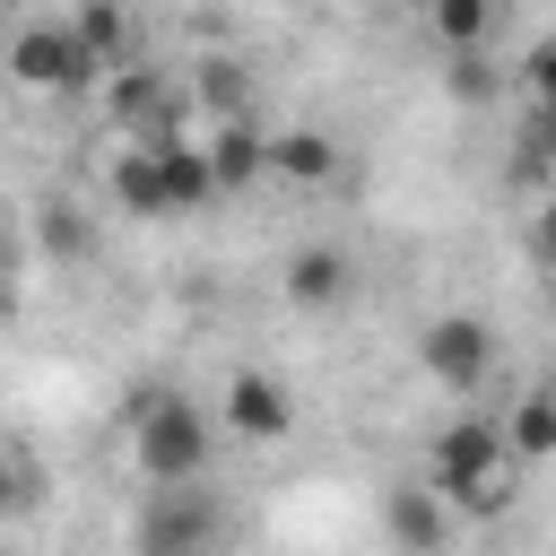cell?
Listing matches in <instances>:
<instances>
[{
	"label": "cell",
	"mask_w": 556,
	"mask_h": 556,
	"mask_svg": "<svg viewBox=\"0 0 556 556\" xmlns=\"http://www.w3.org/2000/svg\"><path fill=\"white\" fill-rule=\"evenodd\" d=\"M217 547H226V504L208 486H139L130 556H217Z\"/></svg>",
	"instance_id": "cell-4"
},
{
	"label": "cell",
	"mask_w": 556,
	"mask_h": 556,
	"mask_svg": "<svg viewBox=\"0 0 556 556\" xmlns=\"http://www.w3.org/2000/svg\"><path fill=\"white\" fill-rule=\"evenodd\" d=\"M278 295H287L295 313H339V304L356 295V261H348L339 243H295L287 269H278Z\"/></svg>",
	"instance_id": "cell-10"
},
{
	"label": "cell",
	"mask_w": 556,
	"mask_h": 556,
	"mask_svg": "<svg viewBox=\"0 0 556 556\" xmlns=\"http://www.w3.org/2000/svg\"><path fill=\"white\" fill-rule=\"evenodd\" d=\"M104 113H113L122 148H165V139H191V130H182V113H191V78H165V70L130 61V70H113V78H104Z\"/></svg>",
	"instance_id": "cell-5"
},
{
	"label": "cell",
	"mask_w": 556,
	"mask_h": 556,
	"mask_svg": "<svg viewBox=\"0 0 556 556\" xmlns=\"http://www.w3.org/2000/svg\"><path fill=\"white\" fill-rule=\"evenodd\" d=\"M530 243H539V261H547V269H556V191H547V200H539V217H530Z\"/></svg>",
	"instance_id": "cell-20"
},
{
	"label": "cell",
	"mask_w": 556,
	"mask_h": 556,
	"mask_svg": "<svg viewBox=\"0 0 556 556\" xmlns=\"http://www.w3.org/2000/svg\"><path fill=\"white\" fill-rule=\"evenodd\" d=\"M426 35H434L452 61H469V52L495 43V0H434V9H426Z\"/></svg>",
	"instance_id": "cell-14"
},
{
	"label": "cell",
	"mask_w": 556,
	"mask_h": 556,
	"mask_svg": "<svg viewBox=\"0 0 556 556\" xmlns=\"http://www.w3.org/2000/svg\"><path fill=\"white\" fill-rule=\"evenodd\" d=\"M208 165H217V191H252L269 174V130L261 122H235V130H200Z\"/></svg>",
	"instance_id": "cell-12"
},
{
	"label": "cell",
	"mask_w": 556,
	"mask_h": 556,
	"mask_svg": "<svg viewBox=\"0 0 556 556\" xmlns=\"http://www.w3.org/2000/svg\"><path fill=\"white\" fill-rule=\"evenodd\" d=\"M504 443H513V460H547L556 452V382H530L504 408Z\"/></svg>",
	"instance_id": "cell-15"
},
{
	"label": "cell",
	"mask_w": 556,
	"mask_h": 556,
	"mask_svg": "<svg viewBox=\"0 0 556 556\" xmlns=\"http://www.w3.org/2000/svg\"><path fill=\"white\" fill-rule=\"evenodd\" d=\"M217 417L191 400V391H139L130 400V469L148 486H200L208 460H217Z\"/></svg>",
	"instance_id": "cell-2"
},
{
	"label": "cell",
	"mask_w": 556,
	"mask_h": 556,
	"mask_svg": "<svg viewBox=\"0 0 556 556\" xmlns=\"http://www.w3.org/2000/svg\"><path fill=\"white\" fill-rule=\"evenodd\" d=\"M521 87H530L539 113H556V35H539V43L521 52Z\"/></svg>",
	"instance_id": "cell-17"
},
{
	"label": "cell",
	"mask_w": 556,
	"mask_h": 556,
	"mask_svg": "<svg viewBox=\"0 0 556 556\" xmlns=\"http://www.w3.org/2000/svg\"><path fill=\"white\" fill-rule=\"evenodd\" d=\"M452 504L426 486V478H400V486H382V530H391V547L400 556H443L452 547Z\"/></svg>",
	"instance_id": "cell-9"
},
{
	"label": "cell",
	"mask_w": 556,
	"mask_h": 556,
	"mask_svg": "<svg viewBox=\"0 0 556 556\" xmlns=\"http://www.w3.org/2000/svg\"><path fill=\"white\" fill-rule=\"evenodd\" d=\"M417 374H426L434 391H452V400L486 391V374H495V330H486L478 313H434V321L417 330Z\"/></svg>",
	"instance_id": "cell-6"
},
{
	"label": "cell",
	"mask_w": 556,
	"mask_h": 556,
	"mask_svg": "<svg viewBox=\"0 0 556 556\" xmlns=\"http://www.w3.org/2000/svg\"><path fill=\"white\" fill-rule=\"evenodd\" d=\"M104 182H113V208H130V217H191V208L226 200V191H217V165H208V148H200V139L122 148Z\"/></svg>",
	"instance_id": "cell-3"
},
{
	"label": "cell",
	"mask_w": 556,
	"mask_h": 556,
	"mask_svg": "<svg viewBox=\"0 0 556 556\" xmlns=\"http://www.w3.org/2000/svg\"><path fill=\"white\" fill-rule=\"evenodd\" d=\"M191 113H200L208 130H235V122H252V78H243V61H226V52L191 61Z\"/></svg>",
	"instance_id": "cell-11"
},
{
	"label": "cell",
	"mask_w": 556,
	"mask_h": 556,
	"mask_svg": "<svg viewBox=\"0 0 556 556\" xmlns=\"http://www.w3.org/2000/svg\"><path fill=\"white\" fill-rule=\"evenodd\" d=\"M547 313H556V269H547Z\"/></svg>",
	"instance_id": "cell-21"
},
{
	"label": "cell",
	"mask_w": 556,
	"mask_h": 556,
	"mask_svg": "<svg viewBox=\"0 0 556 556\" xmlns=\"http://www.w3.org/2000/svg\"><path fill=\"white\" fill-rule=\"evenodd\" d=\"M426 486L460 513V521H486L513 504L521 486V460L504 443V417H452L434 443H426Z\"/></svg>",
	"instance_id": "cell-1"
},
{
	"label": "cell",
	"mask_w": 556,
	"mask_h": 556,
	"mask_svg": "<svg viewBox=\"0 0 556 556\" xmlns=\"http://www.w3.org/2000/svg\"><path fill=\"white\" fill-rule=\"evenodd\" d=\"M452 96H460V104H478V96H495V61H486V52H469V61H452Z\"/></svg>",
	"instance_id": "cell-18"
},
{
	"label": "cell",
	"mask_w": 556,
	"mask_h": 556,
	"mask_svg": "<svg viewBox=\"0 0 556 556\" xmlns=\"http://www.w3.org/2000/svg\"><path fill=\"white\" fill-rule=\"evenodd\" d=\"M217 556H226V547H217Z\"/></svg>",
	"instance_id": "cell-22"
},
{
	"label": "cell",
	"mask_w": 556,
	"mask_h": 556,
	"mask_svg": "<svg viewBox=\"0 0 556 556\" xmlns=\"http://www.w3.org/2000/svg\"><path fill=\"white\" fill-rule=\"evenodd\" d=\"M217 426H226L235 443H287V426H295V391H287L269 365H243V374L217 391Z\"/></svg>",
	"instance_id": "cell-8"
},
{
	"label": "cell",
	"mask_w": 556,
	"mask_h": 556,
	"mask_svg": "<svg viewBox=\"0 0 556 556\" xmlns=\"http://www.w3.org/2000/svg\"><path fill=\"white\" fill-rule=\"evenodd\" d=\"M521 174H547V191H556V113H539V104L521 122Z\"/></svg>",
	"instance_id": "cell-16"
},
{
	"label": "cell",
	"mask_w": 556,
	"mask_h": 556,
	"mask_svg": "<svg viewBox=\"0 0 556 556\" xmlns=\"http://www.w3.org/2000/svg\"><path fill=\"white\" fill-rule=\"evenodd\" d=\"M9 78L52 96V87H87V78H104V70H96V52L78 43L70 17H26V26L9 35Z\"/></svg>",
	"instance_id": "cell-7"
},
{
	"label": "cell",
	"mask_w": 556,
	"mask_h": 556,
	"mask_svg": "<svg viewBox=\"0 0 556 556\" xmlns=\"http://www.w3.org/2000/svg\"><path fill=\"white\" fill-rule=\"evenodd\" d=\"M43 243H52V252H87V226L61 217V208H43Z\"/></svg>",
	"instance_id": "cell-19"
},
{
	"label": "cell",
	"mask_w": 556,
	"mask_h": 556,
	"mask_svg": "<svg viewBox=\"0 0 556 556\" xmlns=\"http://www.w3.org/2000/svg\"><path fill=\"white\" fill-rule=\"evenodd\" d=\"M269 174L278 182H330L339 174V139L313 130V122H287V130H269Z\"/></svg>",
	"instance_id": "cell-13"
}]
</instances>
